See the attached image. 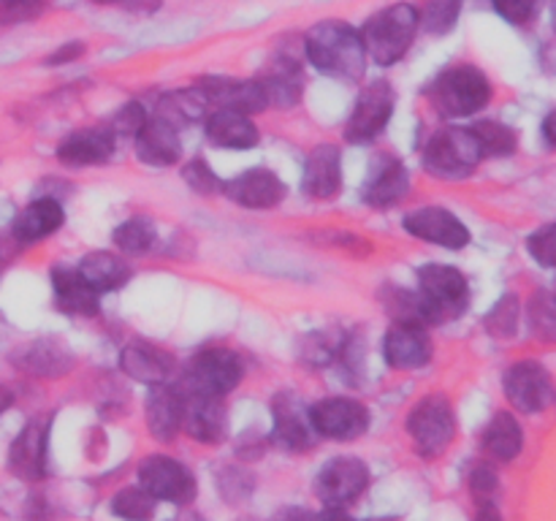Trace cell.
I'll use <instances>...</instances> for the list:
<instances>
[{"instance_id":"39","label":"cell","mask_w":556,"mask_h":521,"mask_svg":"<svg viewBox=\"0 0 556 521\" xmlns=\"http://www.w3.org/2000/svg\"><path fill=\"white\" fill-rule=\"evenodd\" d=\"M462 0H427V9L421 14V25L427 27L432 36H445L456 27L459 20Z\"/></svg>"},{"instance_id":"31","label":"cell","mask_w":556,"mask_h":521,"mask_svg":"<svg viewBox=\"0 0 556 521\" xmlns=\"http://www.w3.org/2000/svg\"><path fill=\"white\" fill-rule=\"evenodd\" d=\"M258 81L269 103H277V106H293L302 98V68L288 58H277V63H269Z\"/></svg>"},{"instance_id":"7","label":"cell","mask_w":556,"mask_h":521,"mask_svg":"<svg viewBox=\"0 0 556 521\" xmlns=\"http://www.w3.org/2000/svg\"><path fill=\"white\" fill-rule=\"evenodd\" d=\"M244 364L228 347H206L195 353L193 361L188 364L182 378L185 394H206V396H226L228 391L242 383Z\"/></svg>"},{"instance_id":"35","label":"cell","mask_w":556,"mask_h":521,"mask_svg":"<svg viewBox=\"0 0 556 521\" xmlns=\"http://www.w3.org/2000/svg\"><path fill=\"white\" fill-rule=\"evenodd\" d=\"M527 320H530L532 334L546 345H556V296L548 291L532 293L527 304Z\"/></svg>"},{"instance_id":"4","label":"cell","mask_w":556,"mask_h":521,"mask_svg":"<svg viewBox=\"0 0 556 521\" xmlns=\"http://www.w3.org/2000/svg\"><path fill=\"white\" fill-rule=\"evenodd\" d=\"M418 293L427 304L429 323L438 326L445 320H456L470 304V285L467 277L454 266L429 264L418 269Z\"/></svg>"},{"instance_id":"12","label":"cell","mask_w":556,"mask_h":521,"mask_svg":"<svg viewBox=\"0 0 556 521\" xmlns=\"http://www.w3.org/2000/svg\"><path fill=\"white\" fill-rule=\"evenodd\" d=\"M369 486V467L356 456H337L315 478V494L329 508L353 503Z\"/></svg>"},{"instance_id":"38","label":"cell","mask_w":556,"mask_h":521,"mask_svg":"<svg viewBox=\"0 0 556 521\" xmlns=\"http://www.w3.org/2000/svg\"><path fill=\"white\" fill-rule=\"evenodd\" d=\"M519 318H521V302L516 293H505L497 304H494L492 313L486 315L483 326L492 336L497 340H510L519 331Z\"/></svg>"},{"instance_id":"51","label":"cell","mask_w":556,"mask_h":521,"mask_svg":"<svg viewBox=\"0 0 556 521\" xmlns=\"http://www.w3.org/2000/svg\"><path fill=\"white\" fill-rule=\"evenodd\" d=\"M543 139L548 141V144L556 150V109L552 114H548L546 119H543Z\"/></svg>"},{"instance_id":"53","label":"cell","mask_w":556,"mask_h":521,"mask_svg":"<svg viewBox=\"0 0 556 521\" xmlns=\"http://www.w3.org/2000/svg\"><path fill=\"white\" fill-rule=\"evenodd\" d=\"M9 405H11V391L0 385V412H3Z\"/></svg>"},{"instance_id":"22","label":"cell","mask_w":556,"mask_h":521,"mask_svg":"<svg viewBox=\"0 0 556 521\" xmlns=\"http://www.w3.org/2000/svg\"><path fill=\"white\" fill-rule=\"evenodd\" d=\"M342 188V155L340 147L320 144L309 152L304 166V193L315 201H329Z\"/></svg>"},{"instance_id":"43","label":"cell","mask_w":556,"mask_h":521,"mask_svg":"<svg viewBox=\"0 0 556 521\" xmlns=\"http://www.w3.org/2000/svg\"><path fill=\"white\" fill-rule=\"evenodd\" d=\"M147 123V112L139 103H125L117 112V117L112 119V134L114 136H130L136 139V134L141 130V125Z\"/></svg>"},{"instance_id":"34","label":"cell","mask_w":556,"mask_h":521,"mask_svg":"<svg viewBox=\"0 0 556 521\" xmlns=\"http://www.w3.org/2000/svg\"><path fill=\"white\" fill-rule=\"evenodd\" d=\"M470 130L476 134L483 157H508L514 155L516 147H519V136H516V130L503 123H494V119L476 123Z\"/></svg>"},{"instance_id":"17","label":"cell","mask_w":556,"mask_h":521,"mask_svg":"<svg viewBox=\"0 0 556 521\" xmlns=\"http://www.w3.org/2000/svg\"><path fill=\"white\" fill-rule=\"evenodd\" d=\"M201 92L206 96V101L217 109H233V112L242 114H258L269 106V98L266 90L261 87V81H248V79H228V76H206L199 81Z\"/></svg>"},{"instance_id":"56","label":"cell","mask_w":556,"mask_h":521,"mask_svg":"<svg viewBox=\"0 0 556 521\" xmlns=\"http://www.w3.org/2000/svg\"><path fill=\"white\" fill-rule=\"evenodd\" d=\"M174 521H195V519H174Z\"/></svg>"},{"instance_id":"37","label":"cell","mask_w":556,"mask_h":521,"mask_svg":"<svg viewBox=\"0 0 556 521\" xmlns=\"http://www.w3.org/2000/svg\"><path fill=\"white\" fill-rule=\"evenodd\" d=\"M155 239V226H152L147 217H130L123 226L114 228V244H117L125 255L147 253V250H152Z\"/></svg>"},{"instance_id":"25","label":"cell","mask_w":556,"mask_h":521,"mask_svg":"<svg viewBox=\"0 0 556 521\" xmlns=\"http://www.w3.org/2000/svg\"><path fill=\"white\" fill-rule=\"evenodd\" d=\"M206 139L223 150H250L258 144V128L253 119L233 109H217L206 119Z\"/></svg>"},{"instance_id":"19","label":"cell","mask_w":556,"mask_h":521,"mask_svg":"<svg viewBox=\"0 0 556 521\" xmlns=\"http://www.w3.org/2000/svg\"><path fill=\"white\" fill-rule=\"evenodd\" d=\"M49 423L30 421L9 448V470L22 481H41L47 475Z\"/></svg>"},{"instance_id":"2","label":"cell","mask_w":556,"mask_h":521,"mask_svg":"<svg viewBox=\"0 0 556 521\" xmlns=\"http://www.w3.org/2000/svg\"><path fill=\"white\" fill-rule=\"evenodd\" d=\"M418 25H421V14H418L416 5L396 3L391 9L375 14L364 25V47H367V52L372 54V60L378 65H394L410 49Z\"/></svg>"},{"instance_id":"16","label":"cell","mask_w":556,"mask_h":521,"mask_svg":"<svg viewBox=\"0 0 556 521\" xmlns=\"http://www.w3.org/2000/svg\"><path fill=\"white\" fill-rule=\"evenodd\" d=\"M182 429L204 445H220L228 434V416L223 396L185 394Z\"/></svg>"},{"instance_id":"23","label":"cell","mask_w":556,"mask_h":521,"mask_svg":"<svg viewBox=\"0 0 556 521\" xmlns=\"http://www.w3.org/2000/svg\"><path fill=\"white\" fill-rule=\"evenodd\" d=\"M185 418V394L172 389V385L161 383L152 385L150 396H147V427H150L152 437L161 443H172L182 429Z\"/></svg>"},{"instance_id":"18","label":"cell","mask_w":556,"mask_h":521,"mask_svg":"<svg viewBox=\"0 0 556 521\" xmlns=\"http://www.w3.org/2000/svg\"><path fill=\"white\" fill-rule=\"evenodd\" d=\"M383 358L394 369H418L432 358L427 326L394 323L383 340Z\"/></svg>"},{"instance_id":"40","label":"cell","mask_w":556,"mask_h":521,"mask_svg":"<svg viewBox=\"0 0 556 521\" xmlns=\"http://www.w3.org/2000/svg\"><path fill=\"white\" fill-rule=\"evenodd\" d=\"M527 250H530V255L538 264L546 266V269H556V223L538 228V231L527 239Z\"/></svg>"},{"instance_id":"1","label":"cell","mask_w":556,"mask_h":521,"mask_svg":"<svg viewBox=\"0 0 556 521\" xmlns=\"http://www.w3.org/2000/svg\"><path fill=\"white\" fill-rule=\"evenodd\" d=\"M307 58L320 74L334 79H362L364 63H367V47L356 27L348 22H320L304 38Z\"/></svg>"},{"instance_id":"27","label":"cell","mask_w":556,"mask_h":521,"mask_svg":"<svg viewBox=\"0 0 556 521\" xmlns=\"http://www.w3.org/2000/svg\"><path fill=\"white\" fill-rule=\"evenodd\" d=\"M65 215L63 206L54 199H36L27 204L25 209L16 215L14 220V239L22 244L41 242V239L52 237L60 226H63Z\"/></svg>"},{"instance_id":"14","label":"cell","mask_w":556,"mask_h":521,"mask_svg":"<svg viewBox=\"0 0 556 521\" xmlns=\"http://www.w3.org/2000/svg\"><path fill=\"white\" fill-rule=\"evenodd\" d=\"M271 412H275V429L271 440L286 450H304L313 445L315 429L309 423V407L302 405L296 394L280 391L271 399Z\"/></svg>"},{"instance_id":"29","label":"cell","mask_w":556,"mask_h":521,"mask_svg":"<svg viewBox=\"0 0 556 521\" xmlns=\"http://www.w3.org/2000/svg\"><path fill=\"white\" fill-rule=\"evenodd\" d=\"M521 448H525V432H521V423L516 421L514 412H494L489 427L483 429L486 456H492L494 461H514L521 454Z\"/></svg>"},{"instance_id":"15","label":"cell","mask_w":556,"mask_h":521,"mask_svg":"<svg viewBox=\"0 0 556 521\" xmlns=\"http://www.w3.org/2000/svg\"><path fill=\"white\" fill-rule=\"evenodd\" d=\"M223 193L244 209H271L282 204L288 188L269 168H250L231 182H223Z\"/></svg>"},{"instance_id":"48","label":"cell","mask_w":556,"mask_h":521,"mask_svg":"<svg viewBox=\"0 0 556 521\" xmlns=\"http://www.w3.org/2000/svg\"><path fill=\"white\" fill-rule=\"evenodd\" d=\"M476 521H505V519L503 513H500L497 505H494V499H486V503H478Z\"/></svg>"},{"instance_id":"32","label":"cell","mask_w":556,"mask_h":521,"mask_svg":"<svg viewBox=\"0 0 556 521\" xmlns=\"http://www.w3.org/2000/svg\"><path fill=\"white\" fill-rule=\"evenodd\" d=\"M79 275L85 277L98 293H106L128 282L130 266L114 253H90L79 260Z\"/></svg>"},{"instance_id":"10","label":"cell","mask_w":556,"mask_h":521,"mask_svg":"<svg viewBox=\"0 0 556 521\" xmlns=\"http://www.w3.org/2000/svg\"><path fill=\"white\" fill-rule=\"evenodd\" d=\"M309 423L315 434L326 440H356L369 429V412L362 402L348 396H329L309 407Z\"/></svg>"},{"instance_id":"52","label":"cell","mask_w":556,"mask_h":521,"mask_svg":"<svg viewBox=\"0 0 556 521\" xmlns=\"http://www.w3.org/2000/svg\"><path fill=\"white\" fill-rule=\"evenodd\" d=\"M315 521H356L348 513H342V508H329L324 516H315Z\"/></svg>"},{"instance_id":"8","label":"cell","mask_w":556,"mask_h":521,"mask_svg":"<svg viewBox=\"0 0 556 521\" xmlns=\"http://www.w3.org/2000/svg\"><path fill=\"white\" fill-rule=\"evenodd\" d=\"M139 483L157 503L188 505L195 497V478L172 456H147L139 465Z\"/></svg>"},{"instance_id":"44","label":"cell","mask_w":556,"mask_h":521,"mask_svg":"<svg viewBox=\"0 0 556 521\" xmlns=\"http://www.w3.org/2000/svg\"><path fill=\"white\" fill-rule=\"evenodd\" d=\"M497 14L508 20L510 25H527L535 16L541 0H492Z\"/></svg>"},{"instance_id":"46","label":"cell","mask_w":556,"mask_h":521,"mask_svg":"<svg viewBox=\"0 0 556 521\" xmlns=\"http://www.w3.org/2000/svg\"><path fill=\"white\" fill-rule=\"evenodd\" d=\"M337 347H342L340 336L329 342V334H313L307 340V347H304V356L313 364H329L334 358Z\"/></svg>"},{"instance_id":"41","label":"cell","mask_w":556,"mask_h":521,"mask_svg":"<svg viewBox=\"0 0 556 521\" xmlns=\"http://www.w3.org/2000/svg\"><path fill=\"white\" fill-rule=\"evenodd\" d=\"M182 179L195 190L199 195H212L215 190H223V182L215 177L204 161H193L182 168Z\"/></svg>"},{"instance_id":"33","label":"cell","mask_w":556,"mask_h":521,"mask_svg":"<svg viewBox=\"0 0 556 521\" xmlns=\"http://www.w3.org/2000/svg\"><path fill=\"white\" fill-rule=\"evenodd\" d=\"M206 109H210V101H206V96L201 92V87L195 85L163 98L161 106H157V114H161L163 119H168L172 125H185L199 123L206 114Z\"/></svg>"},{"instance_id":"49","label":"cell","mask_w":556,"mask_h":521,"mask_svg":"<svg viewBox=\"0 0 556 521\" xmlns=\"http://www.w3.org/2000/svg\"><path fill=\"white\" fill-rule=\"evenodd\" d=\"M275 521H315V516L302 508H286L275 516Z\"/></svg>"},{"instance_id":"36","label":"cell","mask_w":556,"mask_h":521,"mask_svg":"<svg viewBox=\"0 0 556 521\" xmlns=\"http://www.w3.org/2000/svg\"><path fill=\"white\" fill-rule=\"evenodd\" d=\"M157 499L144 486H128L114 494L112 513L125 521H150L155 516Z\"/></svg>"},{"instance_id":"45","label":"cell","mask_w":556,"mask_h":521,"mask_svg":"<svg viewBox=\"0 0 556 521\" xmlns=\"http://www.w3.org/2000/svg\"><path fill=\"white\" fill-rule=\"evenodd\" d=\"M470 488L478 497V503H486V499L494 497V492L500 488L497 472H494L492 465H478L476 470L470 472Z\"/></svg>"},{"instance_id":"55","label":"cell","mask_w":556,"mask_h":521,"mask_svg":"<svg viewBox=\"0 0 556 521\" xmlns=\"http://www.w3.org/2000/svg\"><path fill=\"white\" fill-rule=\"evenodd\" d=\"M552 25H554V33H556V0H554V5H552Z\"/></svg>"},{"instance_id":"24","label":"cell","mask_w":556,"mask_h":521,"mask_svg":"<svg viewBox=\"0 0 556 521\" xmlns=\"http://www.w3.org/2000/svg\"><path fill=\"white\" fill-rule=\"evenodd\" d=\"M114 152L112 128H85L71 134L58 147V157L65 166H98L106 163Z\"/></svg>"},{"instance_id":"20","label":"cell","mask_w":556,"mask_h":521,"mask_svg":"<svg viewBox=\"0 0 556 521\" xmlns=\"http://www.w3.org/2000/svg\"><path fill=\"white\" fill-rule=\"evenodd\" d=\"M119 367L125 374L147 385H161L172 378L174 372V356L163 347L152 345V342L134 340L123 347L119 353Z\"/></svg>"},{"instance_id":"42","label":"cell","mask_w":556,"mask_h":521,"mask_svg":"<svg viewBox=\"0 0 556 521\" xmlns=\"http://www.w3.org/2000/svg\"><path fill=\"white\" fill-rule=\"evenodd\" d=\"M43 0H0V25H20L41 14Z\"/></svg>"},{"instance_id":"26","label":"cell","mask_w":556,"mask_h":521,"mask_svg":"<svg viewBox=\"0 0 556 521\" xmlns=\"http://www.w3.org/2000/svg\"><path fill=\"white\" fill-rule=\"evenodd\" d=\"M52 288H54V304L58 309L68 315H81V318H92L98 315V291L79 275V269H54L52 271Z\"/></svg>"},{"instance_id":"47","label":"cell","mask_w":556,"mask_h":521,"mask_svg":"<svg viewBox=\"0 0 556 521\" xmlns=\"http://www.w3.org/2000/svg\"><path fill=\"white\" fill-rule=\"evenodd\" d=\"M81 54H85V43L71 41V43H65L63 49H58L54 54H49L47 65H65V63H71V60L81 58Z\"/></svg>"},{"instance_id":"21","label":"cell","mask_w":556,"mask_h":521,"mask_svg":"<svg viewBox=\"0 0 556 521\" xmlns=\"http://www.w3.org/2000/svg\"><path fill=\"white\" fill-rule=\"evenodd\" d=\"M136 155H139V161L147 163V166H174V163L179 161V155H182L177 125L163 119L161 114L147 119V123L141 125L139 134H136Z\"/></svg>"},{"instance_id":"13","label":"cell","mask_w":556,"mask_h":521,"mask_svg":"<svg viewBox=\"0 0 556 521\" xmlns=\"http://www.w3.org/2000/svg\"><path fill=\"white\" fill-rule=\"evenodd\" d=\"M402 226L413 237L445 250H462L470 244V231H467L465 223L443 206H421V209L410 212Z\"/></svg>"},{"instance_id":"5","label":"cell","mask_w":556,"mask_h":521,"mask_svg":"<svg viewBox=\"0 0 556 521\" xmlns=\"http://www.w3.org/2000/svg\"><path fill=\"white\" fill-rule=\"evenodd\" d=\"M407 434L424 459H438L456 437V416L448 396L429 394L407 416Z\"/></svg>"},{"instance_id":"3","label":"cell","mask_w":556,"mask_h":521,"mask_svg":"<svg viewBox=\"0 0 556 521\" xmlns=\"http://www.w3.org/2000/svg\"><path fill=\"white\" fill-rule=\"evenodd\" d=\"M432 103L445 117H470L492 101V85L476 65H454L434 79Z\"/></svg>"},{"instance_id":"50","label":"cell","mask_w":556,"mask_h":521,"mask_svg":"<svg viewBox=\"0 0 556 521\" xmlns=\"http://www.w3.org/2000/svg\"><path fill=\"white\" fill-rule=\"evenodd\" d=\"M123 5L130 11H139V14H150L161 5V0H123Z\"/></svg>"},{"instance_id":"6","label":"cell","mask_w":556,"mask_h":521,"mask_svg":"<svg viewBox=\"0 0 556 521\" xmlns=\"http://www.w3.org/2000/svg\"><path fill=\"white\" fill-rule=\"evenodd\" d=\"M483 161L481 147L470 128H443L429 139L424 150V166L443 179H462L476 171Z\"/></svg>"},{"instance_id":"54","label":"cell","mask_w":556,"mask_h":521,"mask_svg":"<svg viewBox=\"0 0 556 521\" xmlns=\"http://www.w3.org/2000/svg\"><path fill=\"white\" fill-rule=\"evenodd\" d=\"M92 3H101V5H112V3H123V0H92Z\"/></svg>"},{"instance_id":"9","label":"cell","mask_w":556,"mask_h":521,"mask_svg":"<svg viewBox=\"0 0 556 521\" xmlns=\"http://www.w3.org/2000/svg\"><path fill=\"white\" fill-rule=\"evenodd\" d=\"M503 389L510 405L527 416L546 410L554 396L552 374L541 361H532V358L510 364L503 378Z\"/></svg>"},{"instance_id":"28","label":"cell","mask_w":556,"mask_h":521,"mask_svg":"<svg viewBox=\"0 0 556 521\" xmlns=\"http://www.w3.org/2000/svg\"><path fill=\"white\" fill-rule=\"evenodd\" d=\"M16 364H20L25 372L41 374V378H58V374H65L71 367H74V356H71L68 345L60 340H36L30 345L22 347V353L16 356Z\"/></svg>"},{"instance_id":"30","label":"cell","mask_w":556,"mask_h":521,"mask_svg":"<svg viewBox=\"0 0 556 521\" xmlns=\"http://www.w3.org/2000/svg\"><path fill=\"white\" fill-rule=\"evenodd\" d=\"M410 190V177H407V168L400 161H386L383 166L375 168L372 177H369L367 188H364V201L369 206H394Z\"/></svg>"},{"instance_id":"11","label":"cell","mask_w":556,"mask_h":521,"mask_svg":"<svg viewBox=\"0 0 556 521\" xmlns=\"http://www.w3.org/2000/svg\"><path fill=\"white\" fill-rule=\"evenodd\" d=\"M391 114H394V90H391L389 81H372L369 87H364V92L356 101V109H353L351 119H348V141H353V144L375 141L386 130Z\"/></svg>"}]
</instances>
